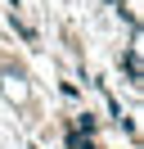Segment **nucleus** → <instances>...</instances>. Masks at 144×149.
I'll return each mask as SVG.
<instances>
[{
  "instance_id": "f257e3e1",
  "label": "nucleus",
  "mask_w": 144,
  "mask_h": 149,
  "mask_svg": "<svg viewBox=\"0 0 144 149\" xmlns=\"http://www.w3.org/2000/svg\"><path fill=\"white\" fill-rule=\"evenodd\" d=\"M72 131H77V136H95L99 118H95V113H77V118H72Z\"/></svg>"
},
{
  "instance_id": "f03ea898",
  "label": "nucleus",
  "mask_w": 144,
  "mask_h": 149,
  "mask_svg": "<svg viewBox=\"0 0 144 149\" xmlns=\"http://www.w3.org/2000/svg\"><path fill=\"white\" fill-rule=\"evenodd\" d=\"M122 68H126V77H131V86H140V54H135V50L122 54Z\"/></svg>"
}]
</instances>
